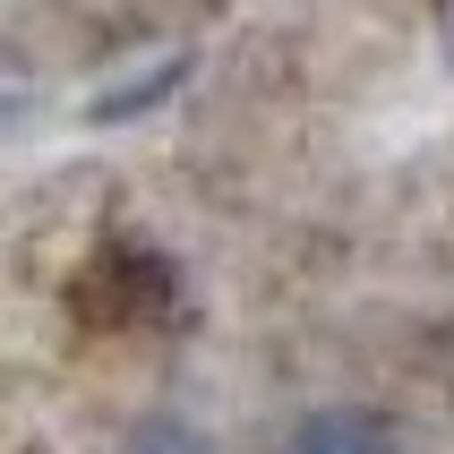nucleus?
I'll list each match as a JSON object with an SVG mask.
<instances>
[{
	"label": "nucleus",
	"instance_id": "f257e3e1",
	"mask_svg": "<svg viewBox=\"0 0 454 454\" xmlns=\"http://www.w3.org/2000/svg\"><path fill=\"white\" fill-rule=\"evenodd\" d=\"M283 454H403V437H395V420H378V411H360V403H326V411H309L301 429H292Z\"/></svg>",
	"mask_w": 454,
	"mask_h": 454
},
{
	"label": "nucleus",
	"instance_id": "7ed1b4c3",
	"mask_svg": "<svg viewBox=\"0 0 454 454\" xmlns=\"http://www.w3.org/2000/svg\"><path fill=\"white\" fill-rule=\"evenodd\" d=\"M437 35H446V69H454V9H446V26H437Z\"/></svg>",
	"mask_w": 454,
	"mask_h": 454
},
{
	"label": "nucleus",
	"instance_id": "f03ea898",
	"mask_svg": "<svg viewBox=\"0 0 454 454\" xmlns=\"http://www.w3.org/2000/svg\"><path fill=\"white\" fill-rule=\"evenodd\" d=\"M129 454H206V437L189 429V420H137Z\"/></svg>",
	"mask_w": 454,
	"mask_h": 454
}]
</instances>
